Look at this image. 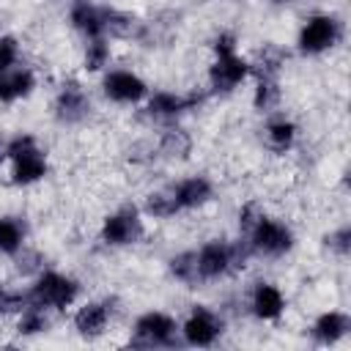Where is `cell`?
I'll return each mask as SVG.
<instances>
[{
  "mask_svg": "<svg viewBox=\"0 0 351 351\" xmlns=\"http://www.w3.org/2000/svg\"><path fill=\"white\" fill-rule=\"evenodd\" d=\"M5 156L14 162V184H33L47 176V156L38 151L30 134H19L8 143Z\"/></svg>",
  "mask_w": 351,
  "mask_h": 351,
  "instance_id": "6da1fadb",
  "label": "cell"
},
{
  "mask_svg": "<svg viewBox=\"0 0 351 351\" xmlns=\"http://www.w3.org/2000/svg\"><path fill=\"white\" fill-rule=\"evenodd\" d=\"M247 252L241 250V244H225V241H208L200 247V252H195V263H197V280H214L230 269L244 266Z\"/></svg>",
  "mask_w": 351,
  "mask_h": 351,
  "instance_id": "7a4b0ae2",
  "label": "cell"
},
{
  "mask_svg": "<svg viewBox=\"0 0 351 351\" xmlns=\"http://www.w3.org/2000/svg\"><path fill=\"white\" fill-rule=\"evenodd\" d=\"M77 296V282L66 274L58 271H47L38 277V282L33 285V291L27 293V304L30 307H69Z\"/></svg>",
  "mask_w": 351,
  "mask_h": 351,
  "instance_id": "3957f363",
  "label": "cell"
},
{
  "mask_svg": "<svg viewBox=\"0 0 351 351\" xmlns=\"http://www.w3.org/2000/svg\"><path fill=\"white\" fill-rule=\"evenodd\" d=\"M250 244L255 252H263V255H285L293 247V233L282 222L261 214L250 228Z\"/></svg>",
  "mask_w": 351,
  "mask_h": 351,
  "instance_id": "277c9868",
  "label": "cell"
},
{
  "mask_svg": "<svg viewBox=\"0 0 351 351\" xmlns=\"http://www.w3.org/2000/svg\"><path fill=\"white\" fill-rule=\"evenodd\" d=\"M337 38H340V22L329 14H315L304 22V27L299 33V49L307 55H318V52L335 47Z\"/></svg>",
  "mask_w": 351,
  "mask_h": 351,
  "instance_id": "5b68a950",
  "label": "cell"
},
{
  "mask_svg": "<svg viewBox=\"0 0 351 351\" xmlns=\"http://www.w3.org/2000/svg\"><path fill=\"white\" fill-rule=\"evenodd\" d=\"M140 236H143V222L134 208H121V211L110 214L101 225V241L112 244V247L134 244Z\"/></svg>",
  "mask_w": 351,
  "mask_h": 351,
  "instance_id": "8992f818",
  "label": "cell"
},
{
  "mask_svg": "<svg viewBox=\"0 0 351 351\" xmlns=\"http://www.w3.org/2000/svg\"><path fill=\"white\" fill-rule=\"evenodd\" d=\"M176 335V321L167 313H145L134 324L132 346H167Z\"/></svg>",
  "mask_w": 351,
  "mask_h": 351,
  "instance_id": "52a82bcc",
  "label": "cell"
},
{
  "mask_svg": "<svg viewBox=\"0 0 351 351\" xmlns=\"http://www.w3.org/2000/svg\"><path fill=\"white\" fill-rule=\"evenodd\" d=\"M88 110H90V101L85 96L82 85L77 80L63 82L60 90H58V99H55V115H58V121L77 123V121H82L88 115Z\"/></svg>",
  "mask_w": 351,
  "mask_h": 351,
  "instance_id": "ba28073f",
  "label": "cell"
},
{
  "mask_svg": "<svg viewBox=\"0 0 351 351\" xmlns=\"http://www.w3.org/2000/svg\"><path fill=\"white\" fill-rule=\"evenodd\" d=\"M247 74H250V63L244 58H239L236 52L217 55V60H214V66L208 71L214 90H233Z\"/></svg>",
  "mask_w": 351,
  "mask_h": 351,
  "instance_id": "9c48e42d",
  "label": "cell"
},
{
  "mask_svg": "<svg viewBox=\"0 0 351 351\" xmlns=\"http://www.w3.org/2000/svg\"><path fill=\"white\" fill-rule=\"evenodd\" d=\"M219 332H222V324L203 304H197L192 310V315L186 318V324H184V337H186L189 346H211Z\"/></svg>",
  "mask_w": 351,
  "mask_h": 351,
  "instance_id": "30bf717a",
  "label": "cell"
},
{
  "mask_svg": "<svg viewBox=\"0 0 351 351\" xmlns=\"http://www.w3.org/2000/svg\"><path fill=\"white\" fill-rule=\"evenodd\" d=\"M101 85L112 101H140L148 90L145 82L132 71H110Z\"/></svg>",
  "mask_w": 351,
  "mask_h": 351,
  "instance_id": "8fae6325",
  "label": "cell"
},
{
  "mask_svg": "<svg viewBox=\"0 0 351 351\" xmlns=\"http://www.w3.org/2000/svg\"><path fill=\"white\" fill-rule=\"evenodd\" d=\"M69 16H71V25H74L80 33H85L88 38H101V36L107 33V11L96 8V5L88 3V0H74Z\"/></svg>",
  "mask_w": 351,
  "mask_h": 351,
  "instance_id": "7c38bea8",
  "label": "cell"
},
{
  "mask_svg": "<svg viewBox=\"0 0 351 351\" xmlns=\"http://www.w3.org/2000/svg\"><path fill=\"white\" fill-rule=\"evenodd\" d=\"M170 192H173L176 206H178V211H181V208H197V206L208 203L211 195H214V186H211L208 178L192 176V178H184V181H178L176 186H170Z\"/></svg>",
  "mask_w": 351,
  "mask_h": 351,
  "instance_id": "4fadbf2b",
  "label": "cell"
},
{
  "mask_svg": "<svg viewBox=\"0 0 351 351\" xmlns=\"http://www.w3.org/2000/svg\"><path fill=\"white\" fill-rule=\"evenodd\" d=\"M107 318H110V302H88L85 307L77 310L74 326H77L80 335L96 337V335H101V329L107 326Z\"/></svg>",
  "mask_w": 351,
  "mask_h": 351,
  "instance_id": "5bb4252c",
  "label": "cell"
},
{
  "mask_svg": "<svg viewBox=\"0 0 351 351\" xmlns=\"http://www.w3.org/2000/svg\"><path fill=\"white\" fill-rule=\"evenodd\" d=\"M285 307V299L280 293L277 285H269V282H261L252 293V313L258 318H277Z\"/></svg>",
  "mask_w": 351,
  "mask_h": 351,
  "instance_id": "9a60e30c",
  "label": "cell"
},
{
  "mask_svg": "<svg viewBox=\"0 0 351 351\" xmlns=\"http://www.w3.org/2000/svg\"><path fill=\"white\" fill-rule=\"evenodd\" d=\"M197 101H200V96H178V93L162 90V93H154L151 96L148 110H151V115H178V112L195 107Z\"/></svg>",
  "mask_w": 351,
  "mask_h": 351,
  "instance_id": "2e32d148",
  "label": "cell"
},
{
  "mask_svg": "<svg viewBox=\"0 0 351 351\" xmlns=\"http://www.w3.org/2000/svg\"><path fill=\"white\" fill-rule=\"evenodd\" d=\"M33 85H36V80H33V74L27 69L11 71V74L5 71L0 77V101H16V99L27 96L33 90Z\"/></svg>",
  "mask_w": 351,
  "mask_h": 351,
  "instance_id": "e0dca14e",
  "label": "cell"
},
{
  "mask_svg": "<svg viewBox=\"0 0 351 351\" xmlns=\"http://www.w3.org/2000/svg\"><path fill=\"white\" fill-rule=\"evenodd\" d=\"M313 332H315V337L321 340V343H337L346 332H348V315H343V313H324L318 321H315V326H313Z\"/></svg>",
  "mask_w": 351,
  "mask_h": 351,
  "instance_id": "ac0fdd59",
  "label": "cell"
},
{
  "mask_svg": "<svg viewBox=\"0 0 351 351\" xmlns=\"http://www.w3.org/2000/svg\"><path fill=\"white\" fill-rule=\"evenodd\" d=\"M293 140H296V126L291 121L280 118V121H271L266 126V143H269L271 151L282 154V151H288L293 145Z\"/></svg>",
  "mask_w": 351,
  "mask_h": 351,
  "instance_id": "d6986e66",
  "label": "cell"
},
{
  "mask_svg": "<svg viewBox=\"0 0 351 351\" xmlns=\"http://www.w3.org/2000/svg\"><path fill=\"white\" fill-rule=\"evenodd\" d=\"M25 239V225L16 217L0 219V252H16Z\"/></svg>",
  "mask_w": 351,
  "mask_h": 351,
  "instance_id": "ffe728a7",
  "label": "cell"
},
{
  "mask_svg": "<svg viewBox=\"0 0 351 351\" xmlns=\"http://www.w3.org/2000/svg\"><path fill=\"white\" fill-rule=\"evenodd\" d=\"M145 211L154 214V217H173V214L178 211L173 192L165 189V192H154V195H148V200H145Z\"/></svg>",
  "mask_w": 351,
  "mask_h": 351,
  "instance_id": "44dd1931",
  "label": "cell"
},
{
  "mask_svg": "<svg viewBox=\"0 0 351 351\" xmlns=\"http://www.w3.org/2000/svg\"><path fill=\"white\" fill-rule=\"evenodd\" d=\"M170 271H173L181 282H197V263H195V252H181V255L170 258Z\"/></svg>",
  "mask_w": 351,
  "mask_h": 351,
  "instance_id": "7402d4cb",
  "label": "cell"
},
{
  "mask_svg": "<svg viewBox=\"0 0 351 351\" xmlns=\"http://www.w3.org/2000/svg\"><path fill=\"white\" fill-rule=\"evenodd\" d=\"M280 99V88L274 82V77H261L258 88H255V107L258 110H271Z\"/></svg>",
  "mask_w": 351,
  "mask_h": 351,
  "instance_id": "603a6c76",
  "label": "cell"
},
{
  "mask_svg": "<svg viewBox=\"0 0 351 351\" xmlns=\"http://www.w3.org/2000/svg\"><path fill=\"white\" fill-rule=\"evenodd\" d=\"M110 60V47L104 38H90L88 49H85V69L88 71H99L104 63Z\"/></svg>",
  "mask_w": 351,
  "mask_h": 351,
  "instance_id": "cb8c5ba5",
  "label": "cell"
},
{
  "mask_svg": "<svg viewBox=\"0 0 351 351\" xmlns=\"http://www.w3.org/2000/svg\"><path fill=\"white\" fill-rule=\"evenodd\" d=\"M19 335H36V332H44L47 329V318L41 313V307H27L16 324Z\"/></svg>",
  "mask_w": 351,
  "mask_h": 351,
  "instance_id": "d4e9b609",
  "label": "cell"
},
{
  "mask_svg": "<svg viewBox=\"0 0 351 351\" xmlns=\"http://www.w3.org/2000/svg\"><path fill=\"white\" fill-rule=\"evenodd\" d=\"M162 148H165L170 156H186V151H189V137H186L184 132H167Z\"/></svg>",
  "mask_w": 351,
  "mask_h": 351,
  "instance_id": "484cf974",
  "label": "cell"
},
{
  "mask_svg": "<svg viewBox=\"0 0 351 351\" xmlns=\"http://www.w3.org/2000/svg\"><path fill=\"white\" fill-rule=\"evenodd\" d=\"M16 60V38L3 36L0 38V77L8 71V66Z\"/></svg>",
  "mask_w": 351,
  "mask_h": 351,
  "instance_id": "4316f807",
  "label": "cell"
},
{
  "mask_svg": "<svg viewBox=\"0 0 351 351\" xmlns=\"http://www.w3.org/2000/svg\"><path fill=\"white\" fill-rule=\"evenodd\" d=\"M348 241H351V228H348V225H343L340 230H335L332 236H326V244H329L332 250H337L340 255H346V252H348V247H351Z\"/></svg>",
  "mask_w": 351,
  "mask_h": 351,
  "instance_id": "83f0119b",
  "label": "cell"
},
{
  "mask_svg": "<svg viewBox=\"0 0 351 351\" xmlns=\"http://www.w3.org/2000/svg\"><path fill=\"white\" fill-rule=\"evenodd\" d=\"M22 296L19 293H8L5 288H3V282H0V313H8V310H16V307H22Z\"/></svg>",
  "mask_w": 351,
  "mask_h": 351,
  "instance_id": "f1b7e54d",
  "label": "cell"
},
{
  "mask_svg": "<svg viewBox=\"0 0 351 351\" xmlns=\"http://www.w3.org/2000/svg\"><path fill=\"white\" fill-rule=\"evenodd\" d=\"M214 52H217V55L236 52V38H233V33H219V36L214 38Z\"/></svg>",
  "mask_w": 351,
  "mask_h": 351,
  "instance_id": "f546056e",
  "label": "cell"
},
{
  "mask_svg": "<svg viewBox=\"0 0 351 351\" xmlns=\"http://www.w3.org/2000/svg\"><path fill=\"white\" fill-rule=\"evenodd\" d=\"M261 214H258V208H255V203H247L241 211H239V225H241V230H250L252 225H255V219H258Z\"/></svg>",
  "mask_w": 351,
  "mask_h": 351,
  "instance_id": "4dcf8cb0",
  "label": "cell"
},
{
  "mask_svg": "<svg viewBox=\"0 0 351 351\" xmlns=\"http://www.w3.org/2000/svg\"><path fill=\"white\" fill-rule=\"evenodd\" d=\"M277 3H285V0H277Z\"/></svg>",
  "mask_w": 351,
  "mask_h": 351,
  "instance_id": "1f68e13d",
  "label": "cell"
}]
</instances>
